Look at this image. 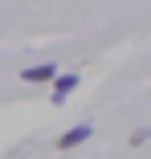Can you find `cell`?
<instances>
[{
  "label": "cell",
  "instance_id": "obj_1",
  "mask_svg": "<svg viewBox=\"0 0 151 159\" xmlns=\"http://www.w3.org/2000/svg\"><path fill=\"white\" fill-rule=\"evenodd\" d=\"M90 135H94V126H90V122H78V126H70V131H66L62 139H57V147H62V151H70V147H78V143H86Z\"/></svg>",
  "mask_w": 151,
  "mask_h": 159
},
{
  "label": "cell",
  "instance_id": "obj_2",
  "mask_svg": "<svg viewBox=\"0 0 151 159\" xmlns=\"http://www.w3.org/2000/svg\"><path fill=\"white\" fill-rule=\"evenodd\" d=\"M57 78V66H53V61H45V66H29V70H21V82H53Z\"/></svg>",
  "mask_w": 151,
  "mask_h": 159
},
{
  "label": "cell",
  "instance_id": "obj_3",
  "mask_svg": "<svg viewBox=\"0 0 151 159\" xmlns=\"http://www.w3.org/2000/svg\"><path fill=\"white\" fill-rule=\"evenodd\" d=\"M78 90V74H66V78H53V102H66V94Z\"/></svg>",
  "mask_w": 151,
  "mask_h": 159
},
{
  "label": "cell",
  "instance_id": "obj_4",
  "mask_svg": "<svg viewBox=\"0 0 151 159\" xmlns=\"http://www.w3.org/2000/svg\"><path fill=\"white\" fill-rule=\"evenodd\" d=\"M147 139H151V126H139V131L131 135V147H139V143H147Z\"/></svg>",
  "mask_w": 151,
  "mask_h": 159
}]
</instances>
